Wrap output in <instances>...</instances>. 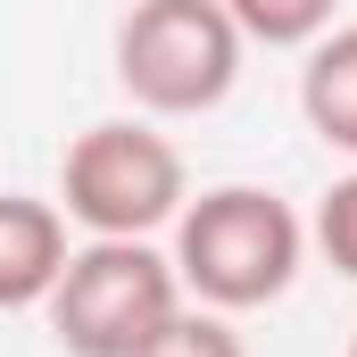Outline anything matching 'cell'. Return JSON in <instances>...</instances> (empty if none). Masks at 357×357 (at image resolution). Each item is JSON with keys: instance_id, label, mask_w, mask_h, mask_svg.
<instances>
[{"instance_id": "cell-1", "label": "cell", "mask_w": 357, "mask_h": 357, "mask_svg": "<svg viewBox=\"0 0 357 357\" xmlns=\"http://www.w3.org/2000/svg\"><path fill=\"white\" fill-rule=\"evenodd\" d=\"M167 258L183 274V299H199L216 316H241V307H266L299 282L307 225H299L291 199H274L258 183H216V191L183 199Z\"/></svg>"}, {"instance_id": "cell-2", "label": "cell", "mask_w": 357, "mask_h": 357, "mask_svg": "<svg viewBox=\"0 0 357 357\" xmlns=\"http://www.w3.org/2000/svg\"><path fill=\"white\" fill-rule=\"evenodd\" d=\"M183 150L142 116L84 125L59 158V216L84 225L91 241H150L183 216Z\"/></svg>"}, {"instance_id": "cell-3", "label": "cell", "mask_w": 357, "mask_h": 357, "mask_svg": "<svg viewBox=\"0 0 357 357\" xmlns=\"http://www.w3.org/2000/svg\"><path fill=\"white\" fill-rule=\"evenodd\" d=\"M67 357H142L183 316V274L150 241H84L42 299Z\"/></svg>"}, {"instance_id": "cell-4", "label": "cell", "mask_w": 357, "mask_h": 357, "mask_svg": "<svg viewBox=\"0 0 357 357\" xmlns=\"http://www.w3.org/2000/svg\"><path fill=\"white\" fill-rule=\"evenodd\" d=\"M241 50L225 0H133L116 25V84L142 116H208L241 84Z\"/></svg>"}, {"instance_id": "cell-5", "label": "cell", "mask_w": 357, "mask_h": 357, "mask_svg": "<svg viewBox=\"0 0 357 357\" xmlns=\"http://www.w3.org/2000/svg\"><path fill=\"white\" fill-rule=\"evenodd\" d=\"M67 216L50 199H25V191H0V316L17 307H42L50 282L67 274Z\"/></svg>"}, {"instance_id": "cell-6", "label": "cell", "mask_w": 357, "mask_h": 357, "mask_svg": "<svg viewBox=\"0 0 357 357\" xmlns=\"http://www.w3.org/2000/svg\"><path fill=\"white\" fill-rule=\"evenodd\" d=\"M299 116L324 150L357 158V25H333L307 42V67H299Z\"/></svg>"}, {"instance_id": "cell-7", "label": "cell", "mask_w": 357, "mask_h": 357, "mask_svg": "<svg viewBox=\"0 0 357 357\" xmlns=\"http://www.w3.org/2000/svg\"><path fill=\"white\" fill-rule=\"evenodd\" d=\"M333 8L341 0H225L241 42H266V50H307L316 33H333Z\"/></svg>"}, {"instance_id": "cell-8", "label": "cell", "mask_w": 357, "mask_h": 357, "mask_svg": "<svg viewBox=\"0 0 357 357\" xmlns=\"http://www.w3.org/2000/svg\"><path fill=\"white\" fill-rule=\"evenodd\" d=\"M142 357H250V349H241V333H233L216 307H191V299H183V316H175Z\"/></svg>"}, {"instance_id": "cell-9", "label": "cell", "mask_w": 357, "mask_h": 357, "mask_svg": "<svg viewBox=\"0 0 357 357\" xmlns=\"http://www.w3.org/2000/svg\"><path fill=\"white\" fill-rule=\"evenodd\" d=\"M316 250L333 258V274H349V282H357V167L316 199Z\"/></svg>"}, {"instance_id": "cell-10", "label": "cell", "mask_w": 357, "mask_h": 357, "mask_svg": "<svg viewBox=\"0 0 357 357\" xmlns=\"http://www.w3.org/2000/svg\"><path fill=\"white\" fill-rule=\"evenodd\" d=\"M349 357H357V333H349Z\"/></svg>"}]
</instances>
